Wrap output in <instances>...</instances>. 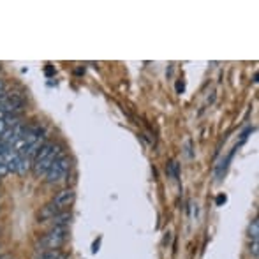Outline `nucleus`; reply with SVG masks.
Listing matches in <instances>:
<instances>
[{
	"instance_id": "20e7f679",
	"label": "nucleus",
	"mask_w": 259,
	"mask_h": 259,
	"mask_svg": "<svg viewBox=\"0 0 259 259\" xmlns=\"http://www.w3.org/2000/svg\"><path fill=\"white\" fill-rule=\"evenodd\" d=\"M74 198H76V194L72 189H62L57 192V196L53 198L51 205L53 207H57L60 212L67 210V207H71L72 203H74Z\"/></svg>"
},
{
	"instance_id": "6e6552de",
	"label": "nucleus",
	"mask_w": 259,
	"mask_h": 259,
	"mask_svg": "<svg viewBox=\"0 0 259 259\" xmlns=\"http://www.w3.org/2000/svg\"><path fill=\"white\" fill-rule=\"evenodd\" d=\"M30 166H32V159H28L26 155H20L16 164V173L18 175H26V171L30 169Z\"/></svg>"
},
{
	"instance_id": "ddd939ff",
	"label": "nucleus",
	"mask_w": 259,
	"mask_h": 259,
	"mask_svg": "<svg viewBox=\"0 0 259 259\" xmlns=\"http://www.w3.org/2000/svg\"><path fill=\"white\" fill-rule=\"evenodd\" d=\"M57 259H69V258H67V256H62V254H60V256H58Z\"/></svg>"
},
{
	"instance_id": "39448f33",
	"label": "nucleus",
	"mask_w": 259,
	"mask_h": 259,
	"mask_svg": "<svg viewBox=\"0 0 259 259\" xmlns=\"http://www.w3.org/2000/svg\"><path fill=\"white\" fill-rule=\"evenodd\" d=\"M23 106H25V97L20 95V94H11V95L0 104V108L5 111V115H9V113H20V111L23 110Z\"/></svg>"
},
{
	"instance_id": "0eeeda50",
	"label": "nucleus",
	"mask_w": 259,
	"mask_h": 259,
	"mask_svg": "<svg viewBox=\"0 0 259 259\" xmlns=\"http://www.w3.org/2000/svg\"><path fill=\"white\" fill-rule=\"evenodd\" d=\"M57 213H60V210H58L57 207H53L51 203L49 205H46V207L41 210L39 213V222H46V220H51L53 217L57 215Z\"/></svg>"
},
{
	"instance_id": "f03ea898",
	"label": "nucleus",
	"mask_w": 259,
	"mask_h": 259,
	"mask_svg": "<svg viewBox=\"0 0 259 259\" xmlns=\"http://www.w3.org/2000/svg\"><path fill=\"white\" fill-rule=\"evenodd\" d=\"M71 171V159L67 155H60V157L53 163V166L49 167V171L46 173V184L55 185L60 184L62 180H66V176L69 175Z\"/></svg>"
},
{
	"instance_id": "f257e3e1",
	"label": "nucleus",
	"mask_w": 259,
	"mask_h": 259,
	"mask_svg": "<svg viewBox=\"0 0 259 259\" xmlns=\"http://www.w3.org/2000/svg\"><path fill=\"white\" fill-rule=\"evenodd\" d=\"M67 233H69V228H51L48 233L44 235L39 240L37 247L41 251H58L67 240Z\"/></svg>"
},
{
	"instance_id": "9d476101",
	"label": "nucleus",
	"mask_w": 259,
	"mask_h": 259,
	"mask_svg": "<svg viewBox=\"0 0 259 259\" xmlns=\"http://www.w3.org/2000/svg\"><path fill=\"white\" fill-rule=\"evenodd\" d=\"M249 235H251L252 242H258V235H259V222H258V219H254L251 222V228H249Z\"/></svg>"
},
{
	"instance_id": "4468645a",
	"label": "nucleus",
	"mask_w": 259,
	"mask_h": 259,
	"mask_svg": "<svg viewBox=\"0 0 259 259\" xmlns=\"http://www.w3.org/2000/svg\"><path fill=\"white\" fill-rule=\"evenodd\" d=\"M2 146H4V141H2V138H0V148H2Z\"/></svg>"
},
{
	"instance_id": "9b49d317",
	"label": "nucleus",
	"mask_w": 259,
	"mask_h": 259,
	"mask_svg": "<svg viewBox=\"0 0 259 259\" xmlns=\"http://www.w3.org/2000/svg\"><path fill=\"white\" fill-rule=\"evenodd\" d=\"M169 171H171V175L175 176V178H178V164L173 163V164H171V167H169Z\"/></svg>"
},
{
	"instance_id": "7ed1b4c3",
	"label": "nucleus",
	"mask_w": 259,
	"mask_h": 259,
	"mask_svg": "<svg viewBox=\"0 0 259 259\" xmlns=\"http://www.w3.org/2000/svg\"><path fill=\"white\" fill-rule=\"evenodd\" d=\"M60 155H64L60 152V150H55V152H51V154L48 155V157L41 159V161H34V164H32V169H34V175L37 176V178H41V176H46V173L49 171V167L53 166V163L57 161Z\"/></svg>"
},
{
	"instance_id": "423d86ee",
	"label": "nucleus",
	"mask_w": 259,
	"mask_h": 259,
	"mask_svg": "<svg viewBox=\"0 0 259 259\" xmlns=\"http://www.w3.org/2000/svg\"><path fill=\"white\" fill-rule=\"evenodd\" d=\"M71 219H72V213L69 210H64L60 213H57L49 222H51V228H69Z\"/></svg>"
},
{
	"instance_id": "f8f14e48",
	"label": "nucleus",
	"mask_w": 259,
	"mask_h": 259,
	"mask_svg": "<svg viewBox=\"0 0 259 259\" xmlns=\"http://www.w3.org/2000/svg\"><path fill=\"white\" fill-rule=\"evenodd\" d=\"M5 129H7V125H5V122H4V120H0V136L4 134V131H5Z\"/></svg>"
},
{
	"instance_id": "1a4fd4ad",
	"label": "nucleus",
	"mask_w": 259,
	"mask_h": 259,
	"mask_svg": "<svg viewBox=\"0 0 259 259\" xmlns=\"http://www.w3.org/2000/svg\"><path fill=\"white\" fill-rule=\"evenodd\" d=\"M60 256V251H41L35 259H57Z\"/></svg>"
}]
</instances>
